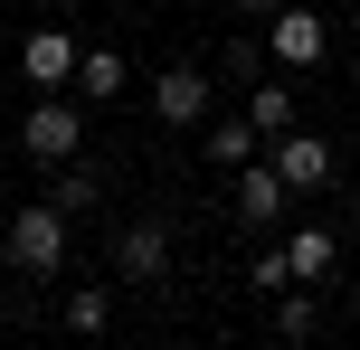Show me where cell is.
I'll return each instance as SVG.
<instances>
[{"label": "cell", "mask_w": 360, "mask_h": 350, "mask_svg": "<svg viewBox=\"0 0 360 350\" xmlns=\"http://www.w3.org/2000/svg\"><path fill=\"white\" fill-rule=\"evenodd\" d=\"M48 199L67 208V218H76V208H95V170H86V161H48Z\"/></svg>", "instance_id": "cell-14"}, {"label": "cell", "mask_w": 360, "mask_h": 350, "mask_svg": "<svg viewBox=\"0 0 360 350\" xmlns=\"http://www.w3.org/2000/svg\"><path fill=\"white\" fill-rule=\"evenodd\" d=\"M247 123H256V133H266V142H275V133H285V123H294V86H285V76H266V86H256V95H247Z\"/></svg>", "instance_id": "cell-13"}, {"label": "cell", "mask_w": 360, "mask_h": 350, "mask_svg": "<svg viewBox=\"0 0 360 350\" xmlns=\"http://www.w3.org/2000/svg\"><path fill=\"white\" fill-rule=\"evenodd\" d=\"M10 265H19V275H57V265H67V208H57V199L10 208Z\"/></svg>", "instance_id": "cell-1"}, {"label": "cell", "mask_w": 360, "mask_h": 350, "mask_svg": "<svg viewBox=\"0 0 360 350\" xmlns=\"http://www.w3.org/2000/svg\"><path fill=\"white\" fill-rule=\"evenodd\" d=\"M323 332V303L304 294V284H285V294H275V341H313Z\"/></svg>", "instance_id": "cell-12"}, {"label": "cell", "mask_w": 360, "mask_h": 350, "mask_svg": "<svg viewBox=\"0 0 360 350\" xmlns=\"http://www.w3.org/2000/svg\"><path fill=\"white\" fill-rule=\"evenodd\" d=\"M266 161L285 170V189H323V180H332V142H323V133H304V123H285V133H275V152H266Z\"/></svg>", "instance_id": "cell-7"}, {"label": "cell", "mask_w": 360, "mask_h": 350, "mask_svg": "<svg viewBox=\"0 0 360 350\" xmlns=\"http://www.w3.org/2000/svg\"><path fill=\"white\" fill-rule=\"evenodd\" d=\"M199 142H209V170H237V161H256V142H266V133H256L247 114H228V123H209Z\"/></svg>", "instance_id": "cell-11"}, {"label": "cell", "mask_w": 360, "mask_h": 350, "mask_svg": "<svg viewBox=\"0 0 360 350\" xmlns=\"http://www.w3.org/2000/svg\"><path fill=\"white\" fill-rule=\"evenodd\" d=\"M124 86H133L124 48H86V57H76V95H86V105H114Z\"/></svg>", "instance_id": "cell-9"}, {"label": "cell", "mask_w": 360, "mask_h": 350, "mask_svg": "<svg viewBox=\"0 0 360 350\" xmlns=\"http://www.w3.org/2000/svg\"><path fill=\"white\" fill-rule=\"evenodd\" d=\"M323 48H332V29H323V10H304V0H285V10L266 19V57H285V76L323 67Z\"/></svg>", "instance_id": "cell-4"}, {"label": "cell", "mask_w": 360, "mask_h": 350, "mask_svg": "<svg viewBox=\"0 0 360 350\" xmlns=\"http://www.w3.org/2000/svg\"><path fill=\"white\" fill-rule=\"evenodd\" d=\"M285 265H294V284H323L332 265H342V246H332V227H294V237H285Z\"/></svg>", "instance_id": "cell-10"}, {"label": "cell", "mask_w": 360, "mask_h": 350, "mask_svg": "<svg viewBox=\"0 0 360 350\" xmlns=\"http://www.w3.org/2000/svg\"><path fill=\"white\" fill-rule=\"evenodd\" d=\"M114 265H124V284H162L171 275V227L162 218H133L124 237H114Z\"/></svg>", "instance_id": "cell-8"}, {"label": "cell", "mask_w": 360, "mask_h": 350, "mask_svg": "<svg viewBox=\"0 0 360 350\" xmlns=\"http://www.w3.org/2000/svg\"><path fill=\"white\" fill-rule=\"evenodd\" d=\"M19 152H29L38 170H48V161H76V152H86V114H76L67 95H38V105L19 114Z\"/></svg>", "instance_id": "cell-2"}, {"label": "cell", "mask_w": 360, "mask_h": 350, "mask_svg": "<svg viewBox=\"0 0 360 350\" xmlns=\"http://www.w3.org/2000/svg\"><path fill=\"white\" fill-rule=\"evenodd\" d=\"M237 10H247V19H275V10H285V0H237Z\"/></svg>", "instance_id": "cell-16"}, {"label": "cell", "mask_w": 360, "mask_h": 350, "mask_svg": "<svg viewBox=\"0 0 360 350\" xmlns=\"http://www.w3.org/2000/svg\"><path fill=\"white\" fill-rule=\"evenodd\" d=\"M76 57H86V38H67V29H29V38H19V76H29L38 95H67L76 86Z\"/></svg>", "instance_id": "cell-3"}, {"label": "cell", "mask_w": 360, "mask_h": 350, "mask_svg": "<svg viewBox=\"0 0 360 350\" xmlns=\"http://www.w3.org/2000/svg\"><path fill=\"white\" fill-rule=\"evenodd\" d=\"M152 114H162L171 133H199V123H209V67H190V57L162 67V76H152Z\"/></svg>", "instance_id": "cell-5"}, {"label": "cell", "mask_w": 360, "mask_h": 350, "mask_svg": "<svg viewBox=\"0 0 360 350\" xmlns=\"http://www.w3.org/2000/svg\"><path fill=\"white\" fill-rule=\"evenodd\" d=\"M228 218H237V227H275V218H285V170H275V161H237Z\"/></svg>", "instance_id": "cell-6"}, {"label": "cell", "mask_w": 360, "mask_h": 350, "mask_svg": "<svg viewBox=\"0 0 360 350\" xmlns=\"http://www.w3.org/2000/svg\"><path fill=\"white\" fill-rule=\"evenodd\" d=\"M105 322H114V294L105 284H76L67 294V332H105Z\"/></svg>", "instance_id": "cell-15"}]
</instances>
